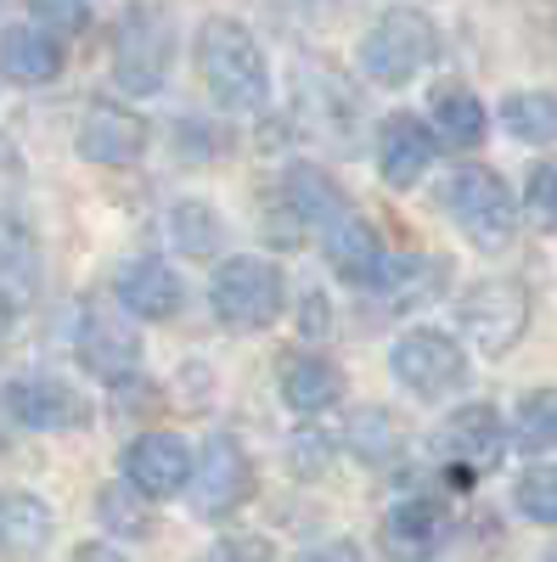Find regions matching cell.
Wrapping results in <instances>:
<instances>
[{
	"mask_svg": "<svg viewBox=\"0 0 557 562\" xmlns=\"http://www.w3.org/2000/svg\"><path fill=\"white\" fill-rule=\"evenodd\" d=\"M198 74L214 108L225 113H259L270 102V68L259 40L237 18H209L198 29Z\"/></svg>",
	"mask_w": 557,
	"mask_h": 562,
	"instance_id": "6da1fadb",
	"label": "cell"
},
{
	"mask_svg": "<svg viewBox=\"0 0 557 562\" xmlns=\"http://www.w3.org/2000/svg\"><path fill=\"white\" fill-rule=\"evenodd\" d=\"M445 214L456 220V231L468 237L479 254H501L513 248L519 237V198L506 192V180L484 164H461L450 180H445Z\"/></svg>",
	"mask_w": 557,
	"mask_h": 562,
	"instance_id": "7a4b0ae2",
	"label": "cell"
},
{
	"mask_svg": "<svg viewBox=\"0 0 557 562\" xmlns=\"http://www.w3.org/2000/svg\"><path fill=\"white\" fill-rule=\"evenodd\" d=\"M175 63V23L164 7H124L113 23V79L130 97H153Z\"/></svg>",
	"mask_w": 557,
	"mask_h": 562,
	"instance_id": "3957f363",
	"label": "cell"
},
{
	"mask_svg": "<svg viewBox=\"0 0 557 562\" xmlns=\"http://www.w3.org/2000/svg\"><path fill=\"white\" fill-rule=\"evenodd\" d=\"M434 45H439V34H434V23L423 12L389 7L378 23L360 34V74L371 85H389V90L411 85L416 74L434 63Z\"/></svg>",
	"mask_w": 557,
	"mask_h": 562,
	"instance_id": "277c9868",
	"label": "cell"
},
{
	"mask_svg": "<svg viewBox=\"0 0 557 562\" xmlns=\"http://www.w3.org/2000/svg\"><path fill=\"white\" fill-rule=\"evenodd\" d=\"M282 299H288L282 270L270 259H254V254L225 259L209 281V304L231 333H265V326L282 315Z\"/></svg>",
	"mask_w": 557,
	"mask_h": 562,
	"instance_id": "5b68a950",
	"label": "cell"
},
{
	"mask_svg": "<svg viewBox=\"0 0 557 562\" xmlns=\"http://www.w3.org/2000/svg\"><path fill=\"white\" fill-rule=\"evenodd\" d=\"M389 371L394 383L411 400H450L461 383H468V355L450 333H434V326H416L389 349Z\"/></svg>",
	"mask_w": 557,
	"mask_h": 562,
	"instance_id": "8992f818",
	"label": "cell"
},
{
	"mask_svg": "<svg viewBox=\"0 0 557 562\" xmlns=\"http://www.w3.org/2000/svg\"><path fill=\"white\" fill-rule=\"evenodd\" d=\"M74 355L90 378L102 383H130L135 371H142V333L130 326L124 310L113 304H85L79 310V326H74Z\"/></svg>",
	"mask_w": 557,
	"mask_h": 562,
	"instance_id": "52a82bcc",
	"label": "cell"
},
{
	"mask_svg": "<svg viewBox=\"0 0 557 562\" xmlns=\"http://www.w3.org/2000/svg\"><path fill=\"white\" fill-rule=\"evenodd\" d=\"M501 450H506V428L495 405H461L434 434V456L450 467V484H474L479 473H490Z\"/></svg>",
	"mask_w": 557,
	"mask_h": 562,
	"instance_id": "ba28073f",
	"label": "cell"
},
{
	"mask_svg": "<svg viewBox=\"0 0 557 562\" xmlns=\"http://www.w3.org/2000/svg\"><path fill=\"white\" fill-rule=\"evenodd\" d=\"M456 315H461V333L501 360L530 326V288L524 281H479V288H468Z\"/></svg>",
	"mask_w": 557,
	"mask_h": 562,
	"instance_id": "9c48e42d",
	"label": "cell"
},
{
	"mask_svg": "<svg viewBox=\"0 0 557 562\" xmlns=\"http://www.w3.org/2000/svg\"><path fill=\"white\" fill-rule=\"evenodd\" d=\"M0 405H7V416L29 434H74L90 422V405H85L79 389H68L63 378H34V371L0 389Z\"/></svg>",
	"mask_w": 557,
	"mask_h": 562,
	"instance_id": "30bf717a",
	"label": "cell"
},
{
	"mask_svg": "<svg viewBox=\"0 0 557 562\" xmlns=\"http://www.w3.org/2000/svg\"><path fill=\"white\" fill-rule=\"evenodd\" d=\"M248 495H254V461H248V450L231 434H214L203 445V456H198V473H192L198 518H231Z\"/></svg>",
	"mask_w": 557,
	"mask_h": 562,
	"instance_id": "8fae6325",
	"label": "cell"
},
{
	"mask_svg": "<svg viewBox=\"0 0 557 562\" xmlns=\"http://www.w3.org/2000/svg\"><path fill=\"white\" fill-rule=\"evenodd\" d=\"M124 484L142 490L147 501H169L180 490H192V473H198V456L186 450V439L175 434H142L124 445Z\"/></svg>",
	"mask_w": 557,
	"mask_h": 562,
	"instance_id": "7c38bea8",
	"label": "cell"
},
{
	"mask_svg": "<svg viewBox=\"0 0 557 562\" xmlns=\"http://www.w3.org/2000/svg\"><path fill=\"white\" fill-rule=\"evenodd\" d=\"M74 147L85 164H102V169H124V164H142L147 153V124L142 113H130L119 102H90L79 119Z\"/></svg>",
	"mask_w": 557,
	"mask_h": 562,
	"instance_id": "4fadbf2b",
	"label": "cell"
},
{
	"mask_svg": "<svg viewBox=\"0 0 557 562\" xmlns=\"http://www.w3.org/2000/svg\"><path fill=\"white\" fill-rule=\"evenodd\" d=\"M299 119L310 124V135L333 140V147H349L360 108H355V85L338 79L333 68H299Z\"/></svg>",
	"mask_w": 557,
	"mask_h": 562,
	"instance_id": "5bb4252c",
	"label": "cell"
},
{
	"mask_svg": "<svg viewBox=\"0 0 557 562\" xmlns=\"http://www.w3.org/2000/svg\"><path fill=\"white\" fill-rule=\"evenodd\" d=\"M450 535V518L434 495H405L383 512V557L389 562H428Z\"/></svg>",
	"mask_w": 557,
	"mask_h": 562,
	"instance_id": "9a60e30c",
	"label": "cell"
},
{
	"mask_svg": "<svg viewBox=\"0 0 557 562\" xmlns=\"http://www.w3.org/2000/svg\"><path fill=\"white\" fill-rule=\"evenodd\" d=\"M113 299H119V310H124L130 321H169V315L180 310L186 288H180V276H175L164 259L142 254V259L119 265V276H113Z\"/></svg>",
	"mask_w": 557,
	"mask_h": 562,
	"instance_id": "2e32d148",
	"label": "cell"
},
{
	"mask_svg": "<svg viewBox=\"0 0 557 562\" xmlns=\"http://www.w3.org/2000/svg\"><path fill=\"white\" fill-rule=\"evenodd\" d=\"M439 158V135L423 124V119H411V113H389L383 130H378V169L389 186H416Z\"/></svg>",
	"mask_w": 557,
	"mask_h": 562,
	"instance_id": "e0dca14e",
	"label": "cell"
},
{
	"mask_svg": "<svg viewBox=\"0 0 557 562\" xmlns=\"http://www.w3.org/2000/svg\"><path fill=\"white\" fill-rule=\"evenodd\" d=\"M52 535H57L52 506L29 490L0 484V562H40Z\"/></svg>",
	"mask_w": 557,
	"mask_h": 562,
	"instance_id": "ac0fdd59",
	"label": "cell"
},
{
	"mask_svg": "<svg viewBox=\"0 0 557 562\" xmlns=\"http://www.w3.org/2000/svg\"><path fill=\"white\" fill-rule=\"evenodd\" d=\"M450 281V265L445 259H428V254H400V259H383V270L371 276V299L383 310H416V304H434Z\"/></svg>",
	"mask_w": 557,
	"mask_h": 562,
	"instance_id": "d6986e66",
	"label": "cell"
},
{
	"mask_svg": "<svg viewBox=\"0 0 557 562\" xmlns=\"http://www.w3.org/2000/svg\"><path fill=\"white\" fill-rule=\"evenodd\" d=\"M63 74V40L45 34L40 23H12L0 29V79L12 85H52Z\"/></svg>",
	"mask_w": 557,
	"mask_h": 562,
	"instance_id": "ffe728a7",
	"label": "cell"
},
{
	"mask_svg": "<svg viewBox=\"0 0 557 562\" xmlns=\"http://www.w3.org/2000/svg\"><path fill=\"white\" fill-rule=\"evenodd\" d=\"M321 254H327V265H333V276H344V281H355V288L366 293L371 288V276L383 270V248H378V237H371V225L355 214V209H344L333 225H321Z\"/></svg>",
	"mask_w": 557,
	"mask_h": 562,
	"instance_id": "44dd1931",
	"label": "cell"
},
{
	"mask_svg": "<svg viewBox=\"0 0 557 562\" xmlns=\"http://www.w3.org/2000/svg\"><path fill=\"white\" fill-rule=\"evenodd\" d=\"M282 400H288V411H299V416H321V411H333L338 400H344V371H338V360H327V355H288V366H282Z\"/></svg>",
	"mask_w": 557,
	"mask_h": 562,
	"instance_id": "7402d4cb",
	"label": "cell"
},
{
	"mask_svg": "<svg viewBox=\"0 0 557 562\" xmlns=\"http://www.w3.org/2000/svg\"><path fill=\"white\" fill-rule=\"evenodd\" d=\"M40 288V248L18 220H0V310H23Z\"/></svg>",
	"mask_w": 557,
	"mask_h": 562,
	"instance_id": "603a6c76",
	"label": "cell"
},
{
	"mask_svg": "<svg viewBox=\"0 0 557 562\" xmlns=\"http://www.w3.org/2000/svg\"><path fill=\"white\" fill-rule=\"evenodd\" d=\"M434 130H439V140H450V147L474 153L484 140V130H490V113L468 85H439L434 90Z\"/></svg>",
	"mask_w": 557,
	"mask_h": 562,
	"instance_id": "cb8c5ba5",
	"label": "cell"
},
{
	"mask_svg": "<svg viewBox=\"0 0 557 562\" xmlns=\"http://www.w3.org/2000/svg\"><path fill=\"white\" fill-rule=\"evenodd\" d=\"M288 209H293L310 231H321V225H333V220L349 209V198L338 192V180L321 175L315 164H293V169H288Z\"/></svg>",
	"mask_w": 557,
	"mask_h": 562,
	"instance_id": "d4e9b609",
	"label": "cell"
},
{
	"mask_svg": "<svg viewBox=\"0 0 557 562\" xmlns=\"http://www.w3.org/2000/svg\"><path fill=\"white\" fill-rule=\"evenodd\" d=\"M501 124L524 147H557V97H546V90H513L501 102Z\"/></svg>",
	"mask_w": 557,
	"mask_h": 562,
	"instance_id": "484cf974",
	"label": "cell"
},
{
	"mask_svg": "<svg viewBox=\"0 0 557 562\" xmlns=\"http://www.w3.org/2000/svg\"><path fill=\"white\" fill-rule=\"evenodd\" d=\"M164 237H169L175 254L203 259V254L220 248V220H214V209H203V203H175V209L164 214Z\"/></svg>",
	"mask_w": 557,
	"mask_h": 562,
	"instance_id": "4316f807",
	"label": "cell"
},
{
	"mask_svg": "<svg viewBox=\"0 0 557 562\" xmlns=\"http://www.w3.org/2000/svg\"><path fill=\"white\" fill-rule=\"evenodd\" d=\"M513 439L535 456L557 450V389H530L513 411Z\"/></svg>",
	"mask_w": 557,
	"mask_h": 562,
	"instance_id": "83f0119b",
	"label": "cell"
},
{
	"mask_svg": "<svg viewBox=\"0 0 557 562\" xmlns=\"http://www.w3.org/2000/svg\"><path fill=\"white\" fill-rule=\"evenodd\" d=\"M97 518H102L113 535H130V540H142V535L153 529V518H147V495H142V490H130V484H108V490L97 495Z\"/></svg>",
	"mask_w": 557,
	"mask_h": 562,
	"instance_id": "f1b7e54d",
	"label": "cell"
},
{
	"mask_svg": "<svg viewBox=\"0 0 557 562\" xmlns=\"http://www.w3.org/2000/svg\"><path fill=\"white\" fill-rule=\"evenodd\" d=\"M349 450L360 461H394L400 456V422L389 411H360L349 422Z\"/></svg>",
	"mask_w": 557,
	"mask_h": 562,
	"instance_id": "f546056e",
	"label": "cell"
},
{
	"mask_svg": "<svg viewBox=\"0 0 557 562\" xmlns=\"http://www.w3.org/2000/svg\"><path fill=\"white\" fill-rule=\"evenodd\" d=\"M513 501H519V512H524L530 524L557 529V461L530 467V473L519 479V490H513Z\"/></svg>",
	"mask_w": 557,
	"mask_h": 562,
	"instance_id": "4dcf8cb0",
	"label": "cell"
},
{
	"mask_svg": "<svg viewBox=\"0 0 557 562\" xmlns=\"http://www.w3.org/2000/svg\"><path fill=\"white\" fill-rule=\"evenodd\" d=\"M524 214L535 231H557V158L535 164L530 169V186H524Z\"/></svg>",
	"mask_w": 557,
	"mask_h": 562,
	"instance_id": "1f68e13d",
	"label": "cell"
},
{
	"mask_svg": "<svg viewBox=\"0 0 557 562\" xmlns=\"http://www.w3.org/2000/svg\"><path fill=\"white\" fill-rule=\"evenodd\" d=\"M29 12L45 34L63 40V34H79L90 23V0H29Z\"/></svg>",
	"mask_w": 557,
	"mask_h": 562,
	"instance_id": "d6a6232c",
	"label": "cell"
},
{
	"mask_svg": "<svg viewBox=\"0 0 557 562\" xmlns=\"http://www.w3.org/2000/svg\"><path fill=\"white\" fill-rule=\"evenodd\" d=\"M209 562H270V546L259 535H237V540H220Z\"/></svg>",
	"mask_w": 557,
	"mask_h": 562,
	"instance_id": "836d02e7",
	"label": "cell"
},
{
	"mask_svg": "<svg viewBox=\"0 0 557 562\" xmlns=\"http://www.w3.org/2000/svg\"><path fill=\"white\" fill-rule=\"evenodd\" d=\"M327 456H333V445L321 439V434H299V445H293L299 473H321V467H327Z\"/></svg>",
	"mask_w": 557,
	"mask_h": 562,
	"instance_id": "e575fe53",
	"label": "cell"
},
{
	"mask_svg": "<svg viewBox=\"0 0 557 562\" xmlns=\"http://www.w3.org/2000/svg\"><path fill=\"white\" fill-rule=\"evenodd\" d=\"M327 326H333V310H327V299H321V293H310V299H304V338H327Z\"/></svg>",
	"mask_w": 557,
	"mask_h": 562,
	"instance_id": "d590c367",
	"label": "cell"
},
{
	"mask_svg": "<svg viewBox=\"0 0 557 562\" xmlns=\"http://www.w3.org/2000/svg\"><path fill=\"white\" fill-rule=\"evenodd\" d=\"M304 562H360V551H355L349 540H333V546H315Z\"/></svg>",
	"mask_w": 557,
	"mask_h": 562,
	"instance_id": "8d00e7d4",
	"label": "cell"
},
{
	"mask_svg": "<svg viewBox=\"0 0 557 562\" xmlns=\"http://www.w3.org/2000/svg\"><path fill=\"white\" fill-rule=\"evenodd\" d=\"M68 562H124V557H119L113 546H102V540H85V546H79Z\"/></svg>",
	"mask_w": 557,
	"mask_h": 562,
	"instance_id": "74e56055",
	"label": "cell"
},
{
	"mask_svg": "<svg viewBox=\"0 0 557 562\" xmlns=\"http://www.w3.org/2000/svg\"><path fill=\"white\" fill-rule=\"evenodd\" d=\"M0 169H12V140L0 135Z\"/></svg>",
	"mask_w": 557,
	"mask_h": 562,
	"instance_id": "f35d334b",
	"label": "cell"
},
{
	"mask_svg": "<svg viewBox=\"0 0 557 562\" xmlns=\"http://www.w3.org/2000/svg\"><path fill=\"white\" fill-rule=\"evenodd\" d=\"M7 326H12V315H7V310H0V338H7Z\"/></svg>",
	"mask_w": 557,
	"mask_h": 562,
	"instance_id": "ab89813d",
	"label": "cell"
},
{
	"mask_svg": "<svg viewBox=\"0 0 557 562\" xmlns=\"http://www.w3.org/2000/svg\"><path fill=\"white\" fill-rule=\"evenodd\" d=\"M546 562H557V551H552V557H546Z\"/></svg>",
	"mask_w": 557,
	"mask_h": 562,
	"instance_id": "60d3db41",
	"label": "cell"
},
{
	"mask_svg": "<svg viewBox=\"0 0 557 562\" xmlns=\"http://www.w3.org/2000/svg\"><path fill=\"white\" fill-rule=\"evenodd\" d=\"M0 7H7V0H0Z\"/></svg>",
	"mask_w": 557,
	"mask_h": 562,
	"instance_id": "b9f144b4",
	"label": "cell"
}]
</instances>
